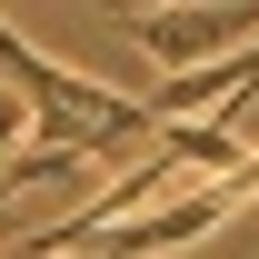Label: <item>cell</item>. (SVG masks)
<instances>
[{"label":"cell","instance_id":"cell-1","mask_svg":"<svg viewBox=\"0 0 259 259\" xmlns=\"http://www.w3.org/2000/svg\"><path fill=\"white\" fill-rule=\"evenodd\" d=\"M120 30H130V50L160 70V80H190V70L249 50L259 10H229V0H209V10H120Z\"/></svg>","mask_w":259,"mask_h":259},{"label":"cell","instance_id":"cell-2","mask_svg":"<svg viewBox=\"0 0 259 259\" xmlns=\"http://www.w3.org/2000/svg\"><path fill=\"white\" fill-rule=\"evenodd\" d=\"M249 220H259V209H249Z\"/></svg>","mask_w":259,"mask_h":259}]
</instances>
